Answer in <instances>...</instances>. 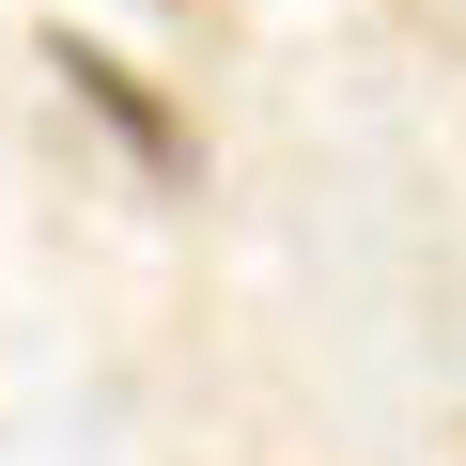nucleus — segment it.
Instances as JSON below:
<instances>
[{"mask_svg":"<svg viewBox=\"0 0 466 466\" xmlns=\"http://www.w3.org/2000/svg\"><path fill=\"white\" fill-rule=\"evenodd\" d=\"M47 78H63V94H78V109L125 140V171H140V187H187V109H171V94H156L125 47H94V32H47Z\"/></svg>","mask_w":466,"mask_h":466,"instance_id":"f257e3e1","label":"nucleus"}]
</instances>
